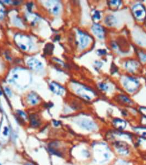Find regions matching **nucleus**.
Masks as SVG:
<instances>
[{"label":"nucleus","mask_w":146,"mask_h":165,"mask_svg":"<svg viewBox=\"0 0 146 165\" xmlns=\"http://www.w3.org/2000/svg\"><path fill=\"white\" fill-rule=\"evenodd\" d=\"M114 147L120 155L126 156L130 153V147L126 142L123 141H116L114 144Z\"/></svg>","instance_id":"7"},{"label":"nucleus","mask_w":146,"mask_h":165,"mask_svg":"<svg viewBox=\"0 0 146 165\" xmlns=\"http://www.w3.org/2000/svg\"><path fill=\"white\" fill-rule=\"evenodd\" d=\"M134 132L141 137L146 138V127H134L133 128Z\"/></svg>","instance_id":"15"},{"label":"nucleus","mask_w":146,"mask_h":165,"mask_svg":"<svg viewBox=\"0 0 146 165\" xmlns=\"http://www.w3.org/2000/svg\"><path fill=\"white\" fill-rule=\"evenodd\" d=\"M114 165H128V163L124 160H118L115 163Z\"/></svg>","instance_id":"23"},{"label":"nucleus","mask_w":146,"mask_h":165,"mask_svg":"<svg viewBox=\"0 0 146 165\" xmlns=\"http://www.w3.org/2000/svg\"><path fill=\"white\" fill-rule=\"evenodd\" d=\"M116 20L113 16H109L106 18V23L109 26H113L116 24Z\"/></svg>","instance_id":"17"},{"label":"nucleus","mask_w":146,"mask_h":165,"mask_svg":"<svg viewBox=\"0 0 146 165\" xmlns=\"http://www.w3.org/2000/svg\"><path fill=\"white\" fill-rule=\"evenodd\" d=\"M28 102L31 105H35L39 102V97L35 93L31 92L28 95L27 97Z\"/></svg>","instance_id":"14"},{"label":"nucleus","mask_w":146,"mask_h":165,"mask_svg":"<svg viewBox=\"0 0 146 165\" xmlns=\"http://www.w3.org/2000/svg\"><path fill=\"white\" fill-rule=\"evenodd\" d=\"M141 124L143 125L144 127H146V117L143 116L141 118Z\"/></svg>","instance_id":"26"},{"label":"nucleus","mask_w":146,"mask_h":165,"mask_svg":"<svg viewBox=\"0 0 146 165\" xmlns=\"http://www.w3.org/2000/svg\"><path fill=\"white\" fill-rule=\"evenodd\" d=\"M26 165H31V164H26Z\"/></svg>","instance_id":"32"},{"label":"nucleus","mask_w":146,"mask_h":165,"mask_svg":"<svg viewBox=\"0 0 146 165\" xmlns=\"http://www.w3.org/2000/svg\"><path fill=\"white\" fill-rule=\"evenodd\" d=\"M140 111L141 112V113L144 115V116L146 117V107H142L140 109Z\"/></svg>","instance_id":"24"},{"label":"nucleus","mask_w":146,"mask_h":165,"mask_svg":"<svg viewBox=\"0 0 146 165\" xmlns=\"http://www.w3.org/2000/svg\"><path fill=\"white\" fill-rule=\"evenodd\" d=\"M19 112H18V113L20 114V116H23V117H24V118H26V115L24 113V112H22V111H19Z\"/></svg>","instance_id":"28"},{"label":"nucleus","mask_w":146,"mask_h":165,"mask_svg":"<svg viewBox=\"0 0 146 165\" xmlns=\"http://www.w3.org/2000/svg\"><path fill=\"white\" fill-rule=\"evenodd\" d=\"M59 123L58 121H54V125H55V126H57L59 125Z\"/></svg>","instance_id":"31"},{"label":"nucleus","mask_w":146,"mask_h":165,"mask_svg":"<svg viewBox=\"0 0 146 165\" xmlns=\"http://www.w3.org/2000/svg\"><path fill=\"white\" fill-rule=\"evenodd\" d=\"M123 84L125 88L130 93L136 91L140 85L139 81L137 79L130 76L127 77L124 79Z\"/></svg>","instance_id":"4"},{"label":"nucleus","mask_w":146,"mask_h":165,"mask_svg":"<svg viewBox=\"0 0 146 165\" xmlns=\"http://www.w3.org/2000/svg\"><path fill=\"white\" fill-rule=\"evenodd\" d=\"M5 130H4L3 131V135L5 134V135L7 134L8 130L7 128H5Z\"/></svg>","instance_id":"30"},{"label":"nucleus","mask_w":146,"mask_h":165,"mask_svg":"<svg viewBox=\"0 0 146 165\" xmlns=\"http://www.w3.org/2000/svg\"><path fill=\"white\" fill-rule=\"evenodd\" d=\"M95 160L99 163H104L111 158V150L104 142L95 143L92 146Z\"/></svg>","instance_id":"2"},{"label":"nucleus","mask_w":146,"mask_h":165,"mask_svg":"<svg viewBox=\"0 0 146 165\" xmlns=\"http://www.w3.org/2000/svg\"><path fill=\"white\" fill-rule=\"evenodd\" d=\"M78 38L79 46L80 47V48L81 49L85 48L90 42L91 40L90 36L88 35L87 34L81 31H78Z\"/></svg>","instance_id":"8"},{"label":"nucleus","mask_w":146,"mask_h":165,"mask_svg":"<svg viewBox=\"0 0 146 165\" xmlns=\"http://www.w3.org/2000/svg\"><path fill=\"white\" fill-rule=\"evenodd\" d=\"M31 125L33 126H34V127L38 126V125H39V120L37 119V118L35 116L31 117Z\"/></svg>","instance_id":"21"},{"label":"nucleus","mask_w":146,"mask_h":165,"mask_svg":"<svg viewBox=\"0 0 146 165\" xmlns=\"http://www.w3.org/2000/svg\"><path fill=\"white\" fill-rule=\"evenodd\" d=\"M126 67L128 71L134 72L137 69V68H138V64L135 61H128L126 64Z\"/></svg>","instance_id":"16"},{"label":"nucleus","mask_w":146,"mask_h":165,"mask_svg":"<svg viewBox=\"0 0 146 165\" xmlns=\"http://www.w3.org/2000/svg\"><path fill=\"white\" fill-rule=\"evenodd\" d=\"M101 18V14L98 11H96L93 15V19L95 20H99Z\"/></svg>","instance_id":"22"},{"label":"nucleus","mask_w":146,"mask_h":165,"mask_svg":"<svg viewBox=\"0 0 146 165\" xmlns=\"http://www.w3.org/2000/svg\"><path fill=\"white\" fill-rule=\"evenodd\" d=\"M9 81L17 85L18 87L24 88L30 83V74L26 69H14L11 73Z\"/></svg>","instance_id":"1"},{"label":"nucleus","mask_w":146,"mask_h":165,"mask_svg":"<svg viewBox=\"0 0 146 165\" xmlns=\"http://www.w3.org/2000/svg\"><path fill=\"white\" fill-rule=\"evenodd\" d=\"M114 127L119 130H123L126 127V123L123 119L116 118L113 121Z\"/></svg>","instance_id":"13"},{"label":"nucleus","mask_w":146,"mask_h":165,"mask_svg":"<svg viewBox=\"0 0 146 165\" xmlns=\"http://www.w3.org/2000/svg\"><path fill=\"white\" fill-rule=\"evenodd\" d=\"M141 60L142 61H146V55L144 53H141L140 54Z\"/></svg>","instance_id":"27"},{"label":"nucleus","mask_w":146,"mask_h":165,"mask_svg":"<svg viewBox=\"0 0 146 165\" xmlns=\"http://www.w3.org/2000/svg\"><path fill=\"white\" fill-rule=\"evenodd\" d=\"M92 31L98 38L103 39L105 34L104 28L98 24H93L92 27Z\"/></svg>","instance_id":"12"},{"label":"nucleus","mask_w":146,"mask_h":165,"mask_svg":"<svg viewBox=\"0 0 146 165\" xmlns=\"http://www.w3.org/2000/svg\"><path fill=\"white\" fill-rule=\"evenodd\" d=\"M78 124L82 128L88 131H93L97 128L95 122L86 118L81 119L80 121H79Z\"/></svg>","instance_id":"9"},{"label":"nucleus","mask_w":146,"mask_h":165,"mask_svg":"<svg viewBox=\"0 0 146 165\" xmlns=\"http://www.w3.org/2000/svg\"><path fill=\"white\" fill-rule=\"evenodd\" d=\"M14 39L17 45L22 50L24 51H28L30 50L33 43L29 37L22 34H17Z\"/></svg>","instance_id":"3"},{"label":"nucleus","mask_w":146,"mask_h":165,"mask_svg":"<svg viewBox=\"0 0 146 165\" xmlns=\"http://www.w3.org/2000/svg\"><path fill=\"white\" fill-rule=\"evenodd\" d=\"M6 92H7L8 95H10V96L11 95V92H10V90L9 88H6Z\"/></svg>","instance_id":"29"},{"label":"nucleus","mask_w":146,"mask_h":165,"mask_svg":"<svg viewBox=\"0 0 146 165\" xmlns=\"http://www.w3.org/2000/svg\"><path fill=\"white\" fill-rule=\"evenodd\" d=\"M132 13L137 20H142L146 17V10L144 6L137 4L132 8Z\"/></svg>","instance_id":"6"},{"label":"nucleus","mask_w":146,"mask_h":165,"mask_svg":"<svg viewBox=\"0 0 146 165\" xmlns=\"http://www.w3.org/2000/svg\"><path fill=\"white\" fill-rule=\"evenodd\" d=\"M138 144L142 149L146 150V138L141 137L139 139Z\"/></svg>","instance_id":"19"},{"label":"nucleus","mask_w":146,"mask_h":165,"mask_svg":"<svg viewBox=\"0 0 146 165\" xmlns=\"http://www.w3.org/2000/svg\"><path fill=\"white\" fill-rule=\"evenodd\" d=\"M51 91L58 95H62L65 93V89L60 84L55 82H52L50 85Z\"/></svg>","instance_id":"11"},{"label":"nucleus","mask_w":146,"mask_h":165,"mask_svg":"<svg viewBox=\"0 0 146 165\" xmlns=\"http://www.w3.org/2000/svg\"><path fill=\"white\" fill-rule=\"evenodd\" d=\"M109 4L112 9H117L120 7L121 2L119 1H111L109 3Z\"/></svg>","instance_id":"18"},{"label":"nucleus","mask_w":146,"mask_h":165,"mask_svg":"<svg viewBox=\"0 0 146 165\" xmlns=\"http://www.w3.org/2000/svg\"><path fill=\"white\" fill-rule=\"evenodd\" d=\"M76 86H77V89H76V93L85 99L91 100L95 95L94 92L86 86L81 85H76Z\"/></svg>","instance_id":"5"},{"label":"nucleus","mask_w":146,"mask_h":165,"mask_svg":"<svg viewBox=\"0 0 146 165\" xmlns=\"http://www.w3.org/2000/svg\"><path fill=\"white\" fill-rule=\"evenodd\" d=\"M120 99L124 103H128V104L131 103V100H130V99H128V97H125V96H124V95L120 96Z\"/></svg>","instance_id":"20"},{"label":"nucleus","mask_w":146,"mask_h":165,"mask_svg":"<svg viewBox=\"0 0 146 165\" xmlns=\"http://www.w3.org/2000/svg\"><path fill=\"white\" fill-rule=\"evenodd\" d=\"M99 87L101 88V89L102 90H107L108 89V86H107L106 84H103V83H101L100 85H99Z\"/></svg>","instance_id":"25"},{"label":"nucleus","mask_w":146,"mask_h":165,"mask_svg":"<svg viewBox=\"0 0 146 165\" xmlns=\"http://www.w3.org/2000/svg\"><path fill=\"white\" fill-rule=\"evenodd\" d=\"M29 67L34 71H39L43 68V63L35 58H31L27 62Z\"/></svg>","instance_id":"10"},{"label":"nucleus","mask_w":146,"mask_h":165,"mask_svg":"<svg viewBox=\"0 0 146 165\" xmlns=\"http://www.w3.org/2000/svg\"><path fill=\"white\" fill-rule=\"evenodd\" d=\"M0 165H1V163H0Z\"/></svg>","instance_id":"33"}]
</instances>
